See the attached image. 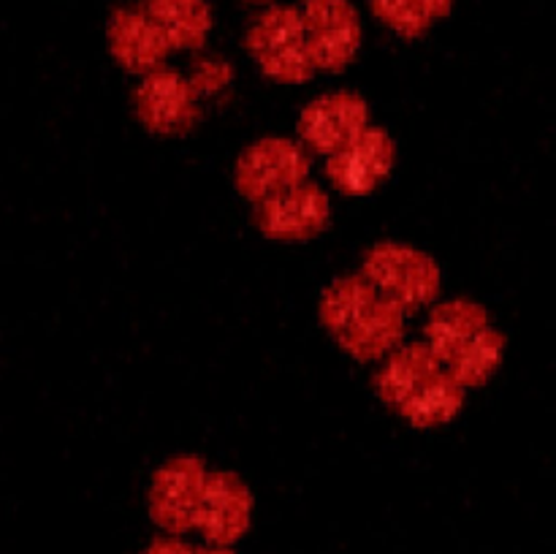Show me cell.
Returning <instances> with one entry per match:
<instances>
[{"label": "cell", "instance_id": "1", "mask_svg": "<svg viewBox=\"0 0 556 554\" xmlns=\"http://www.w3.org/2000/svg\"><path fill=\"white\" fill-rule=\"evenodd\" d=\"M250 49L266 71L286 79H299L309 74L313 54L307 43V27L304 14H299L291 5H277L269 9L250 30Z\"/></svg>", "mask_w": 556, "mask_h": 554}, {"label": "cell", "instance_id": "2", "mask_svg": "<svg viewBox=\"0 0 556 554\" xmlns=\"http://www.w3.org/2000/svg\"><path fill=\"white\" fill-rule=\"evenodd\" d=\"M304 27L313 63L337 68L358 47V20L348 0H307Z\"/></svg>", "mask_w": 556, "mask_h": 554}, {"label": "cell", "instance_id": "3", "mask_svg": "<svg viewBox=\"0 0 556 554\" xmlns=\"http://www.w3.org/2000/svg\"><path fill=\"white\" fill-rule=\"evenodd\" d=\"M391 158H394L391 139H386L378 130H369V134H358L351 144L337 152L329 174L348 193H367L389 172Z\"/></svg>", "mask_w": 556, "mask_h": 554}, {"label": "cell", "instance_id": "4", "mask_svg": "<svg viewBox=\"0 0 556 554\" xmlns=\"http://www.w3.org/2000/svg\"><path fill=\"white\" fill-rule=\"evenodd\" d=\"M367 117L362 101L353 96H329L304 112L302 130L318 150H342L362 134Z\"/></svg>", "mask_w": 556, "mask_h": 554}, {"label": "cell", "instance_id": "5", "mask_svg": "<svg viewBox=\"0 0 556 554\" xmlns=\"http://www.w3.org/2000/svg\"><path fill=\"white\" fill-rule=\"evenodd\" d=\"M329 217V201L318 188H293L291 193L277 196L266 204L261 223L275 237H307Z\"/></svg>", "mask_w": 556, "mask_h": 554}, {"label": "cell", "instance_id": "6", "mask_svg": "<svg viewBox=\"0 0 556 554\" xmlns=\"http://www.w3.org/2000/svg\"><path fill=\"white\" fill-rule=\"evenodd\" d=\"M112 38L123 63L134 65V68L157 63L161 54L166 52V47H172L161 27L152 22V16L144 9L117 11L112 25Z\"/></svg>", "mask_w": 556, "mask_h": 554}, {"label": "cell", "instance_id": "7", "mask_svg": "<svg viewBox=\"0 0 556 554\" xmlns=\"http://www.w3.org/2000/svg\"><path fill=\"white\" fill-rule=\"evenodd\" d=\"M144 11L172 47H195L210 30V11L204 0H147Z\"/></svg>", "mask_w": 556, "mask_h": 554}, {"label": "cell", "instance_id": "8", "mask_svg": "<svg viewBox=\"0 0 556 554\" xmlns=\"http://www.w3.org/2000/svg\"><path fill=\"white\" fill-rule=\"evenodd\" d=\"M432 375H438L434 353L429 356L424 348H410V351L400 353L394 362L386 364L380 373V391L386 394V400L405 405Z\"/></svg>", "mask_w": 556, "mask_h": 554}, {"label": "cell", "instance_id": "9", "mask_svg": "<svg viewBox=\"0 0 556 554\" xmlns=\"http://www.w3.org/2000/svg\"><path fill=\"white\" fill-rule=\"evenodd\" d=\"M483 331L478 320V310L470 304H451L438 313V318L429 324V337L438 356H459L472 340Z\"/></svg>", "mask_w": 556, "mask_h": 554}, {"label": "cell", "instance_id": "10", "mask_svg": "<svg viewBox=\"0 0 556 554\" xmlns=\"http://www.w3.org/2000/svg\"><path fill=\"white\" fill-rule=\"evenodd\" d=\"M462 402V386L459 380L443 378V375H432L410 400L402 405V411L413 418L416 424H434L443 418L454 416L456 407Z\"/></svg>", "mask_w": 556, "mask_h": 554}, {"label": "cell", "instance_id": "11", "mask_svg": "<svg viewBox=\"0 0 556 554\" xmlns=\"http://www.w3.org/2000/svg\"><path fill=\"white\" fill-rule=\"evenodd\" d=\"M451 3L454 0H375V11L391 27L407 33V36H416L429 22L443 16Z\"/></svg>", "mask_w": 556, "mask_h": 554}, {"label": "cell", "instance_id": "12", "mask_svg": "<svg viewBox=\"0 0 556 554\" xmlns=\"http://www.w3.org/2000/svg\"><path fill=\"white\" fill-rule=\"evenodd\" d=\"M500 348H503V340H500L494 331L483 329L465 351L459 353V367H456V378L459 380H481L486 378L494 369V364L500 362Z\"/></svg>", "mask_w": 556, "mask_h": 554}]
</instances>
